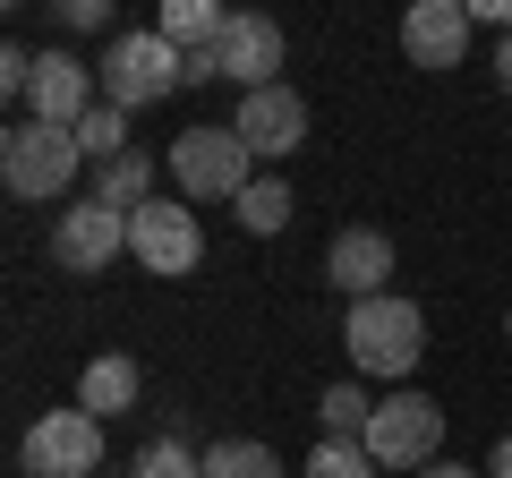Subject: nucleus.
Returning <instances> with one entry per match:
<instances>
[{
	"label": "nucleus",
	"mask_w": 512,
	"mask_h": 478,
	"mask_svg": "<svg viewBox=\"0 0 512 478\" xmlns=\"http://www.w3.org/2000/svg\"><path fill=\"white\" fill-rule=\"evenodd\" d=\"M342 342H350V359H359L367 376H410L427 359V316H419V299H402V291H376V299H350V325H342Z\"/></svg>",
	"instance_id": "obj_1"
},
{
	"label": "nucleus",
	"mask_w": 512,
	"mask_h": 478,
	"mask_svg": "<svg viewBox=\"0 0 512 478\" xmlns=\"http://www.w3.org/2000/svg\"><path fill=\"white\" fill-rule=\"evenodd\" d=\"M94 69H103V103H120V111H146V103H163V94L188 86V52L163 35V26L111 35V52L94 60Z\"/></svg>",
	"instance_id": "obj_2"
},
{
	"label": "nucleus",
	"mask_w": 512,
	"mask_h": 478,
	"mask_svg": "<svg viewBox=\"0 0 512 478\" xmlns=\"http://www.w3.org/2000/svg\"><path fill=\"white\" fill-rule=\"evenodd\" d=\"M77 171H86V146H77V129H43V120H18V129L0 137V180H9V197H26V205L69 197Z\"/></svg>",
	"instance_id": "obj_3"
},
{
	"label": "nucleus",
	"mask_w": 512,
	"mask_h": 478,
	"mask_svg": "<svg viewBox=\"0 0 512 478\" xmlns=\"http://www.w3.org/2000/svg\"><path fill=\"white\" fill-rule=\"evenodd\" d=\"M282 26L274 18H256V9H231V26H222L214 52H188V86H205V77H231L239 94H265L282 86Z\"/></svg>",
	"instance_id": "obj_4"
},
{
	"label": "nucleus",
	"mask_w": 512,
	"mask_h": 478,
	"mask_svg": "<svg viewBox=\"0 0 512 478\" xmlns=\"http://www.w3.org/2000/svg\"><path fill=\"white\" fill-rule=\"evenodd\" d=\"M359 444H367L376 470H427L436 444H444V402H427V393H384Z\"/></svg>",
	"instance_id": "obj_5"
},
{
	"label": "nucleus",
	"mask_w": 512,
	"mask_h": 478,
	"mask_svg": "<svg viewBox=\"0 0 512 478\" xmlns=\"http://www.w3.org/2000/svg\"><path fill=\"white\" fill-rule=\"evenodd\" d=\"M163 163H171V180H180L188 205H222V197L239 205V188H248V163H256V154L239 146V129H188Z\"/></svg>",
	"instance_id": "obj_6"
},
{
	"label": "nucleus",
	"mask_w": 512,
	"mask_h": 478,
	"mask_svg": "<svg viewBox=\"0 0 512 478\" xmlns=\"http://www.w3.org/2000/svg\"><path fill=\"white\" fill-rule=\"evenodd\" d=\"M26 478H94L103 470V419L94 410H43L18 444Z\"/></svg>",
	"instance_id": "obj_7"
},
{
	"label": "nucleus",
	"mask_w": 512,
	"mask_h": 478,
	"mask_svg": "<svg viewBox=\"0 0 512 478\" xmlns=\"http://www.w3.org/2000/svg\"><path fill=\"white\" fill-rule=\"evenodd\" d=\"M128 257L146 265V274H197V257H205V222H197V205H188V197H154V205H137V214H128Z\"/></svg>",
	"instance_id": "obj_8"
},
{
	"label": "nucleus",
	"mask_w": 512,
	"mask_h": 478,
	"mask_svg": "<svg viewBox=\"0 0 512 478\" xmlns=\"http://www.w3.org/2000/svg\"><path fill=\"white\" fill-rule=\"evenodd\" d=\"M128 248V214H111V205H69V214L52 222V257H60V274H103L111 257Z\"/></svg>",
	"instance_id": "obj_9"
},
{
	"label": "nucleus",
	"mask_w": 512,
	"mask_h": 478,
	"mask_svg": "<svg viewBox=\"0 0 512 478\" xmlns=\"http://www.w3.org/2000/svg\"><path fill=\"white\" fill-rule=\"evenodd\" d=\"M239 146L248 154H265V163H282V154H299L308 146V103H299L291 86H265V94H239Z\"/></svg>",
	"instance_id": "obj_10"
},
{
	"label": "nucleus",
	"mask_w": 512,
	"mask_h": 478,
	"mask_svg": "<svg viewBox=\"0 0 512 478\" xmlns=\"http://www.w3.org/2000/svg\"><path fill=\"white\" fill-rule=\"evenodd\" d=\"M26 103H35L43 129H77L103 94H94V69H86L77 52H43V60H35V94H26Z\"/></svg>",
	"instance_id": "obj_11"
},
{
	"label": "nucleus",
	"mask_w": 512,
	"mask_h": 478,
	"mask_svg": "<svg viewBox=\"0 0 512 478\" xmlns=\"http://www.w3.org/2000/svg\"><path fill=\"white\" fill-rule=\"evenodd\" d=\"M470 9L461 0H419L402 18V52L419 60V69H461V52H470Z\"/></svg>",
	"instance_id": "obj_12"
},
{
	"label": "nucleus",
	"mask_w": 512,
	"mask_h": 478,
	"mask_svg": "<svg viewBox=\"0 0 512 478\" xmlns=\"http://www.w3.org/2000/svg\"><path fill=\"white\" fill-rule=\"evenodd\" d=\"M384 274H393V239L367 231V222H359V231H342V239L325 248V282H333V291H350V299H376Z\"/></svg>",
	"instance_id": "obj_13"
},
{
	"label": "nucleus",
	"mask_w": 512,
	"mask_h": 478,
	"mask_svg": "<svg viewBox=\"0 0 512 478\" xmlns=\"http://www.w3.org/2000/svg\"><path fill=\"white\" fill-rule=\"evenodd\" d=\"M137 393H146V376H137V359H120V350L86 359V376H77V410H94V419H120V410H137Z\"/></svg>",
	"instance_id": "obj_14"
},
{
	"label": "nucleus",
	"mask_w": 512,
	"mask_h": 478,
	"mask_svg": "<svg viewBox=\"0 0 512 478\" xmlns=\"http://www.w3.org/2000/svg\"><path fill=\"white\" fill-rule=\"evenodd\" d=\"M94 205H111V214H137V205H154V154H120V163L94 171Z\"/></svg>",
	"instance_id": "obj_15"
},
{
	"label": "nucleus",
	"mask_w": 512,
	"mask_h": 478,
	"mask_svg": "<svg viewBox=\"0 0 512 478\" xmlns=\"http://www.w3.org/2000/svg\"><path fill=\"white\" fill-rule=\"evenodd\" d=\"M222 26H231V9H214V0H163V35L180 52H214Z\"/></svg>",
	"instance_id": "obj_16"
},
{
	"label": "nucleus",
	"mask_w": 512,
	"mask_h": 478,
	"mask_svg": "<svg viewBox=\"0 0 512 478\" xmlns=\"http://www.w3.org/2000/svg\"><path fill=\"white\" fill-rule=\"evenodd\" d=\"M77 146H86V163H120V154H137V146H128V111L120 103H94L86 120H77Z\"/></svg>",
	"instance_id": "obj_17"
},
{
	"label": "nucleus",
	"mask_w": 512,
	"mask_h": 478,
	"mask_svg": "<svg viewBox=\"0 0 512 478\" xmlns=\"http://www.w3.org/2000/svg\"><path fill=\"white\" fill-rule=\"evenodd\" d=\"M205 478H282V461H274V444L231 436V444H205Z\"/></svg>",
	"instance_id": "obj_18"
},
{
	"label": "nucleus",
	"mask_w": 512,
	"mask_h": 478,
	"mask_svg": "<svg viewBox=\"0 0 512 478\" xmlns=\"http://www.w3.org/2000/svg\"><path fill=\"white\" fill-rule=\"evenodd\" d=\"M291 205H299V197H291L282 180H248L231 214H239V231H282V222H291Z\"/></svg>",
	"instance_id": "obj_19"
},
{
	"label": "nucleus",
	"mask_w": 512,
	"mask_h": 478,
	"mask_svg": "<svg viewBox=\"0 0 512 478\" xmlns=\"http://www.w3.org/2000/svg\"><path fill=\"white\" fill-rule=\"evenodd\" d=\"M316 419H325V436H367V419H376V402H367L359 385H325V402H316Z\"/></svg>",
	"instance_id": "obj_20"
},
{
	"label": "nucleus",
	"mask_w": 512,
	"mask_h": 478,
	"mask_svg": "<svg viewBox=\"0 0 512 478\" xmlns=\"http://www.w3.org/2000/svg\"><path fill=\"white\" fill-rule=\"evenodd\" d=\"M308 478H376V461H367L359 436H325V444L308 453Z\"/></svg>",
	"instance_id": "obj_21"
},
{
	"label": "nucleus",
	"mask_w": 512,
	"mask_h": 478,
	"mask_svg": "<svg viewBox=\"0 0 512 478\" xmlns=\"http://www.w3.org/2000/svg\"><path fill=\"white\" fill-rule=\"evenodd\" d=\"M128 478H205V453H188L180 436H154L146 453H137V470Z\"/></svg>",
	"instance_id": "obj_22"
},
{
	"label": "nucleus",
	"mask_w": 512,
	"mask_h": 478,
	"mask_svg": "<svg viewBox=\"0 0 512 478\" xmlns=\"http://www.w3.org/2000/svg\"><path fill=\"white\" fill-rule=\"evenodd\" d=\"M35 60H43V52L9 43V52H0V94H35Z\"/></svg>",
	"instance_id": "obj_23"
},
{
	"label": "nucleus",
	"mask_w": 512,
	"mask_h": 478,
	"mask_svg": "<svg viewBox=\"0 0 512 478\" xmlns=\"http://www.w3.org/2000/svg\"><path fill=\"white\" fill-rule=\"evenodd\" d=\"M103 18H111L103 0H60V26H77V35H86V26H103Z\"/></svg>",
	"instance_id": "obj_24"
},
{
	"label": "nucleus",
	"mask_w": 512,
	"mask_h": 478,
	"mask_svg": "<svg viewBox=\"0 0 512 478\" xmlns=\"http://www.w3.org/2000/svg\"><path fill=\"white\" fill-rule=\"evenodd\" d=\"M470 18H478V26H504V35H512V0H478Z\"/></svg>",
	"instance_id": "obj_25"
},
{
	"label": "nucleus",
	"mask_w": 512,
	"mask_h": 478,
	"mask_svg": "<svg viewBox=\"0 0 512 478\" xmlns=\"http://www.w3.org/2000/svg\"><path fill=\"white\" fill-rule=\"evenodd\" d=\"M495 86H504V94H512V35H504V43H495Z\"/></svg>",
	"instance_id": "obj_26"
},
{
	"label": "nucleus",
	"mask_w": 512,
	"mask_h": 478,
	"mask_svg": "<svg viewBox=\"0 0 512 478\" xmlns=\"http://www.w3.org/2000/svg\"><path fill=\"white\" fill-rule=\"evenodd\" d=\"M487 478H512V436L495 444V461H487Z\"/></svg>",
	"instance_id": "obj_27"
},
{
	"label": "nucleus",
	"mask_w": 512,
	"mask_h": 478,
	"mask_svg": "<svg viewBox=\"0 0 512 478\" xmlns=\"http://www.w3.org/2000/svg\"><path fill=\"white\" fill-rule=\"evenodd\" d=\"M419 478H478V470H461V461H427Z\"/></svg>",
	"instance_id": "obj_28"
}]
</instances>
